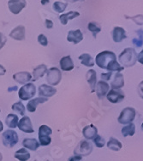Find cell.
<instances>
[{
	"label": "cell",
	"mask_w": 143,
	"mask_h": 161,
	"mask_svg": "<svg viewBox=\"0 0 143 161\" xmlns=\"http://www.w3.org/2000/svg\"><path fill=\"white\" fill-rule=\"evenodd\" d=\"M124 86V78L121 73H117L115 75L114 80L111 83V87L112 89H120Z\"/></svg>",
	"instance_id": "cell-24"
},
{
	"label": "cell",
	"mask_w": 143,
	"mask_h": 161,
	"mask_svg": "<svg viewBox=\"0 0 143 161\" xmlns=\"http://www.w3.org/2000/svg\"><path fill=\"white\" fill-rule=\"evenodd\" d=\"M11 108H12V110L14 112H16V113H18V114H20L21 116H24V115H25V106H24V105H23L22 102L15 103L14 105H12Z\"/></svg>",
	"instance_id": "cell-33"
},
{
	"label": "cell",
	"mask_w": 143,
	"mask_h": 161,
	"mask_svg": "<svg viewBox=\"0 0 143 161\" xmlns=\"http://www.w3.org/2000/svg\"><path fill=\"white\" fill-rule=\"evenodd\" d=\"M38 42L41 44V46H43V47H47V45H48V40H47V38L42 34H40L38 36Z\"/></svg>",
	"instance_id": "cell-36"
},
{
	"label": "cell",
	"mask_w": 143,
	"mask_h": 161,
	"mask_svg": "<svg viewBox=\"0 0 143 161\" xmlns=\"http://www.w3.org/2000/svg\"><path fill=\"white\" fill-rule=\"evenodd\" d=\"M82 40H83V34L80 29L70 30V31L68 32L67 40L69 42H71V43L76 45V44L80 43Z\"/></svg>",
	"instance_id": "cell-14"
},
{
	"label": "cell",
	"mask_w": 143,
	"mask_h": 161,
	"mask_svg": "<svg viewBox=\"0 0 143 161\" xmlns=\"http://www.w3.org/2000/svg\"><path fill=\"white\" fill-rule=\"evenodd\" d=\"M67 2L63 1H56L53 3V9L58 13H63L66 9Z\"/></svg>",
	"instance_id": "cell-32"
},
{
	"label": "cell",
	"mask_w": 143,
	"mask_h": 161,
	"mask_svg": "<svg viewBox=\"0 0 143 161\" xmlns=\"http://www.w3.org/2000/svg\"><path fill=\"white\" fill-rule=\"evenodd\" d=\"M59 64H60V68L63 71H71L75 67L70 56L63 57L62 58L60 59Z\"/></svg>",
	"instance_id": "cell-18"
},
{
	"label": "cell",
	"mask_w": 143,
	"mask_h": 161,
	"mask_svg": "<svg viewBox=\"0 0 143 161\" xmlns=\"http://www.w3.org/2000/svg\"><path fill=\"white\" fill-rule=\"evenodd\" d=\"M0 112H1V111H0Z\"/></svg>",
	"instance_id": "cell-48"
},
{
	"label": "cell",
	"mask_w": 143,
	"mask_h": 161,
	"mask_svg": "<svg viewBox=\"0 0 143 161\" xmlns=\"http://www.w3.org/2000/svg\"><path fill=\"white\" fill-rule=\"evenodd\" d=\"M47 80L52 86H57L62 80V73L60 69L56 67L49 69L47 72Z\"/></svg>",
	"instance_id": "cell-7"
},
{
	"label": "cell",
	"mask_w": 143,
	"mask_h": 161,
	"mask_svg": "<svg viewBox=\"0 0 143 161\" xmlns=\"http://www.w3.org/2000/svg\"><path fill=\"white\" fill-rule=\"evenodd\" d=\"M129 19H131L133 22H135L136 24L138 25H143V16L142 15H138V16H132V17H129Z\"/></svg>",
	"instance_id": "cell-37"
},
{
	"label": "cell",
	"mask_w": 143,
	"mask_h": 161,
	"mask_svg": "<svg viewBox=\"0 0 143 161\" xmlns=\"http://www.w3.org/2000/svg\"><path fill=\"white\" fill-rule=\"evenodd\" d=\"M52 134V130L47 125H41L39 128V142L40 145L48 146L51 144L52 139L50 136Z\"/></svg>",
	"instance_id": "cell-5"
},
{
	"label": "cell",
	"mask_w": 143,
	"mask_h": 161,
	"mask_svg": "<svg viewBox=\"0 0 143 161\" xmlns=\"http://www.w3.org/2000/svg\"><path fill=\"white\" fill-rule=\"evenodd\" d=\"M87 28L88 30L93 34V37L96 38L97 34H99L100 31H101V28L100 26L99 25V23H97L95 22H91L88 23L87 25Z\"/></svg>",
	"instance_id": "cell-31"
},
{
	"label": "cell",
	"mask_w": 143,
	"mask_h": 161,
	"mask_svg": "<svg viewBox=\"0 0 143 161\" xmlns=\"http://www.w3.org/2000/svg\"><path fill=\"white\" fill-rule=\"evenodd\" d=\"M136 112L133 107H126L121 112L118 121L121 124H129L134 121Z\"/></svg>",
	"instance_id": "cell-4"
},
{
	"label": "cell",
	"mask_w": 143,
	"mask_h": 161,
	"mask_svg": "<svg viewBox=\"0 0 143 161\" xmlns=\"http://www.w3.org/2000/svg\"><path fill=\"white\" fill-rule=\"evenodd\" d=\"M112 39L116 43L122 42L123 40L127 38V34H126L125 30L123 28H120V27H115L113 28V30L112 32Z\"/></svg>",
	"instance_id": "cell-16"
},
{
	"label": "cell",
	"mask_w": 143,
	"mask_h": 161,
	"mask_svg": "<svg viewBox=\"0 0 143 161\" xmlns=\"http://www.w3.org/2000/svg\"><path fill=\"white\" fill-rule=\"evenodd\" d=\"M79 16H80V13L77 12V11H69L68 13L62 14L61 16H59V20H60V22L63 25H66L68 23L69 21H70V20L74 18H76Z\"/></svg>",
	"instance_id": "cell-25"
},
{
	"label": "cell",
	"mask_w": 143,
	"mask_h": 161,
	"mask_svg": "<svg viewBox=\"0 0 143 161\" xmlns=\"http://www.w3.org/2000/svg\"><path fill=\"white\" fill-rule=\"evenodd\" d=\"M17 127L24 133H34V132L31 119L27 116H24L21 120L19 121Z\"/></svg>",
	"instance_id": "cell-11"
},
{
	"label": "cell",
	"mask_w": 143,
	"mask_h": 161,
	"mask_svg": "<svg viewBox=\"0 0 143 161\" xmlns=\"http://www.w3.org/2000/svg\"><path fill=\"white\" fill-rule=\"evenodd\" d=\"M112 72H108V73H102V74L100 75V77H101V80L103 81H107V80H109L112 77Z\"/></svg>",
	"instance_id": "cell-39"
},
{
	"label": "cell",
	"mask_w": 143,
	"mask_h": 161,
	"mask_svg": "<svg viewBox=\"0 0 143 161\" xmlns=\"http://www.w3.org/2000/svg\"><path fill=\"white\" fill-rule=\"evenodd\" d=\"M124 93H123L121 89H112L110 90L108 93L106 94V98L112 104L121 102L123 99H124Z\"/></svg>",
	"instance_id": "cell-10"
},
{
	"label": "cell",
	"mask_w": 143,
	"mask_h": 161,
	"mask_svg": "<svg viewBox=\"0 0 143 161\" xmlns=\"http://www.w3.org/2000/svg\"><path fill=\"white\" fill-rule=\"evenodd\" d=\"M9 10L15 14L17 15L24 9L27 5V2L25 0H9L8 2Z\"/></svg>",
	"instance_id": "cell-9"
},
{
	"label": "cell",
	"mask_w": 143,
	"mask_h": 161,
	"mask_svg": "<svg viewBox=\"0 0 143 161\" xmlns=\"http://www.w3.org/2000/svg\"><path fill=\"white\" fill-rule=\"evenodd\" d=\"M137 35L138 38H135L132 40V42L136 47H141L143 46V30L142 29H139L137 30Z\"/></svg>",
	"instance_id": "cell-34"
},
{
	"label": "cell",
	"mask_w": 143,
	"mask_h": 161,
	"mask_svg": "<svg viewBox=\"0 0 143 161\" xmlns=\"http://www.w3.org/2000/svg\"><path fill=\"white\" fill-rule=\"evenodd\" d=\"M79 60L81 61V64L85 65L87 67H93L94 65V60L92 58V56H90L89 54L87 53H83L81 54V56H79Z\"/></svg>",
	"instance_id": "cell-27"
},
{
	"label": "cell",
	"mask_w": 143,
	"mask_h": 161,
	"mask_svg": "<svg viewBox=\"0 0 143 161\" xmlns=\"http://www.w3.org/2000/svg\"><path fill=\"white\" fill-rule=\"evenodd\" d=\"M137 92H138L139 96L143 99V80L138 85V87H137Z\"/></svg>",
	"instance_id": "cell-40"
},
{
	"label": "cell",
	"mask_w": 143,
	"mask_h": 161,
	"mask_svg": "<svg viewBox=\"0 0 143 161\" xmlns=\"http://www.w3.org/2000/svg\"><path fill=\"white\" fill-rule=\"evenodd\" d=\"M122 147H123L122 143L118 140L115 139L113 137L110 138L109 142H107V147L112 151H119V150H121Z\"/></svg>",
	"instance_id": "cell-29"
},
{
	"label": "cell",
	"mask_w": 143,
	"mask_h": 161,
	"mask_svg": "<svg viewBox=\"0 0 143 161\" xmlns=\"http://www.w3.org/2000/svg\"><path fill=\"white\" fill-rule=\"evenodd\" d=\"M15 158L19 161H28L30 158V153L26 148H21L15 153Z\"/></svg>",
	"instance_id": "cell-28"
},
{
	"label": "cell",
	"mask_w": 143,
	"mask_h": 161,
	"mask_svg": "<svg viewBox=\"0 0 143 161\" xmlns=\"http://www.w3.org/2000/svg\"><path fill=\"white\" fill-rule=\"evenodd\" d=\"M57 93V89L47 84H42L39 87V95L42 98H50Z\"/></svg>",
	"instance_id": "cell-12"
},
{
	"label": "cell",
	"mask_w": 143,
	"mask_h": 161,
	"mask_svg": "<svg viewBox=\"0 0 143 161\" xmlns=\"http://www.w3.org/2000/svg\"><path fill=\"white\" fill-rule=\"evenodd\" d=\"M6 73V69L3 67V65L0 64V75H4Z\"/></svg>",
	"instance_id": "cell-44"
},
{
	"label": "cell",
	"mask_w": 143,
	"mask_h": 161,
	"mask_svg": "<svg viewBox=\"0 0 143 161\" xmlns=\"http://www.w3.org/2000/svg\"><path fill=\"white\" fill-rule=\"evenodd\" d=\"M3 130V123L0 121V132Z\"/></svg>",
	"instance_id": "cell-45"
},
{
	"label": "cell",
	"mask_w": 143,
	"mask_h": 161,
	"mask_svg": "<svg viewBox=\"0 0 143 161\" xmlns=\"http://www.w3.org/2000/svg\"><path fill=\"white\" fill-rule=\"evenodd\" d=\"M22 144L24 147V148L32 151H36L40 147V142L34 138H26L22 141Z\"/></svg>",
	"instance_id": "cell-22"
},
{
	"label": "cell",
	"mask_w": 143,
	"mask_h": 161,
	"mask_svg": "<svg viewBox=\"0 0 143 161\" xmlns=\"http://www.w3.org/2000/svg\"><path fill=\"white\" fill-rule=\"evenodd\" d=\"M9 36L16 40H23L25 39V28L23 26H17L12 29Z\"/></svg>",
	"instance_id": "cell-19"
},
{
	"label": "cell",
	"mask_w": 143,
	"mask_h": 161,
	"mask_svg": "<svg viewBox=\"0 0 143 161\" xmlns=\"http://www.w3.org/2000/svg\"><path fill=\"white\" fill-rule=\"evenodd\" d=\"M6 41H7L6 36H5L3 33H0V50L4 47V45H5V43H6Z\"/></svg>",
	"instance_id": "cell-38"
},
{
	"label": "cell",
	"mask_w": 143,
	"mask_h": 161,
	"mask_svg": "<svg viewBox=\"0 0 143 161\" xmlns=\"http://www.w3.org/2000/svg\"><path fill=\"white\" fill-rule=\"evenodd\" d=\"M82 159V157L81 156H77V155H75V156H73V157H70V158H69V161H80Z\"/></svg>",
	"instance_id": "cell-42"
},
{
	"label": "cell",
	"mask_w": 143,
	"mask_h": 161,
	"mask_svg": "<svg viewBox=\"0 0 143 161\" xmlns=\"http://www.w3.org/2000/svg\"><path fill=\"white\" fill-rule=\"evenodd\" d=\"M13 79L18 83L26 85L28 83V81L32 80V75L27 71L18 72L13 75Z\"/></svg>",
	"instance_id": "cell-15"
},
{
	"label": "cell",
	"mask_w": 143,
	"mask_h": 161,
	"mask_svg": "<svg viewBox=\"0 0 143 161\" xmlns=\"http://www.w3.org/2000/svg\"><path fill=\"white\" fill-rule=\"evenodd\" d=\"M19 123V118L16 114L13 113H9L7 118H5V124L10 129H15L17 127Z\"/></svg>",
	"instance_id": "cell-26"
},
{
	"label": "cell",
	"mask_w": 143,
	"mask_h": 161,
	"mask_svg": "<svg viewBox=\"0 0 143 161\" xmlns=\"http://www.w3.org/2000/svg\"><path fill=\"white\" fill-rule=\"evenodd\" d=\"M119 62L123 67H132L137 61V54L134 48H126L118 57Z\"/></svg>",
	"instance_id": "cell-1"
},
{
	"label": "cell",
	"mask_w": 143,
	"mask_h": 161,
	"mask_svg": "<svg viewBox=\"0 0 143 161\" xmlns=\"http://www.w3.org/2000/svg\"><path fill=\"white\" fill-rule=\"evenodd\" d=\"M36 87L34 83H28L22 86L18 91V96L22 100H28L35 95Z\"/></svg>",
	"instance_id": "cell-6"
},
{
	"label": "cell",
	"mask_w": 143,
	"mask_h": 161,
	"mask_svg": "<svg viewBox=\"0 0 143 161\" xmlns=\"http://www.w3.org/2000/svg\"><path fill=\"white\" fill-rule=\"evenodd\" d=\"M96 93L97 96L100 99H102L104 97L106 96V94L108 93L110 89V85L106 81H103V80H100V81H98L96 85Z\"/></svg>",
	"instance_id": "cell-13"
},
{
	"label": "cell",
	"mask_w": 143,
	"mask_h": 161,
	"mask_svg": "<svg viewBox=\"0 0 143 161\" xmlns=\"http://www.w3.org/2000/svg\"><path fill=\"white\" fill-rule=\"evenodd\" d=\"M47 67L45 64H41L37 66L36 68H34V71H33V77H32V80L33 81H36L39 80L40 78L43 77L44 75L47 72Z\"/></svg>",
	"instance_id": "cell-23"
},
{
	"label": "cell",
	"mask_w": 143,
	"mask_h": 161,
	"mask_svg": "<svg viewBox=\"0 0 143 161\" xmlns=\"http://www.w3.org/2000/svg\"><path fill=\"white\" fill-rule=\"evenodd\" d=\"M93 143H94V145L96 146L97 147L101 148V147H103L105 146V144H106V141H105V139H104L103 137H101L100 136L98 135V136L93 139Z\"/></svg>",
	"instance_id": "cell-35"
},
{
	"label": "cell",
	"mask_w": 143,
	"mask_h": 161,
	"mask_svg": "<svg viewBox=\"0 0 143 161\" xmlns=\"http://www.w3.org/2000/svg\"><path fill=\"white\" fill-rule=\"evenodd\" d=\"M121 132L122 135L124 137L132 136H134L135 132V125L133 123H131V124H129L127 126L123 128Z\"/></svg>",
	"instance_id": "cell-30"
},
{
	"label": "cell",
	"mask_w": 143,
	"mask_h": 161,
	"mask_svg": "<svg viewBox=\"0 0 143 161\" xmlns=\"http://www.w3.org/2000/svg\"><path fill=\"white\" fill-rule=\"evenodd\" d=\"M83 136L87 140H93L98 136V129L93 124L87 125L82 130Z\"/></svg>",
	"instance_id": "cell-17"
},
{
	"label": "cell",
	"mask_w": 143,
	"mask_h": 161,
	"mask_svg": "<svg viewBox=\"0 0 143 161\" xmlns=\"http://www.w3.org/2000/svg\"><path fill=\"white\" fill-rule=\"evenodd\" d=\"M2 142L6 147L11 148L18 142V135L15 130H6L2 135Z\"/></svg>",
	"instance_id": "cell-3"
},
{
	"label": "cell",
	"mask_w": 143,
	"mask_h": 161,
	"mask_svg": "<svg viewBox=\"0 0 143 161\" xmlns=\"http://www.w3.org/2000/svg\"><path fill=\"white\" fill-rule=\"evenodd\" d=\"M95 61H96V64L100 69H107L108 66L112 62L117 61V57H116L115 53H113V52L104 51V52H101V53H100L97 55Z\"/></svg>",
	"instance_id": "cell-2"
},
{
	"label": "cell",
	"mask_w": 143,
	"mask_h": 161,
	"mask_svg": "<svg viewBox=\"0 0 143 161\" xmlns=\"http://www.w3.org/2000/svg\"><path fill=\"white\" fill-rule=\"evenodd\" d=\"M47 100H48V99L42 98V97H38V98H35L34 99H31V100H29V102L27 105V110L29 112H34L36 111V108H37L38 105L47 102Z\"/></svg>",
	"instance_id": "cell-20"
},
{
	"label": "cell",
	"mask_w": 143,
	"mask_h": 161,
	"mask_svg": "<svg viewBox=\"0 0 143 161\" xmlns=\"http://www.w3.org/2000/svg\"><path fill=\"white\" fill-rule=\"evenodd\" d=\"M93 151V146L89 142H87L86 140L81 141L77 147L74 150V153L77 156H87L89 155Z\"/></svg>",
	"instance_id": "cell-8"
},
{
	"label": "cell",
	"mask_w": 143,
	"mask_h": 161,
	"mask_svg": "<svg viewBox=\"0 0 143 161\" xmlns=\"http://www.w3.org/2000/svg\"><path fill=\"white\" fill-rule=\"evenodd\" d=\"M137 61L141 64H143V50L137 55Z\"/></svg>",
	"instance_id": "cell-41"
},
{
	"label": "cell",
	"mask_w": 143,
	"mask_h": 161,
	"mask_svg": "<svg viewBox=\"0 0 143 161\" xmlns=\"http://www.w3.org/2000/svg\"><path fill=\"white\" fill-rule=\"evenodd\" d=\"M2 159H3V157H2V153H0V161H2Z\"/></svg>",
	"instance_id": "cell-46"
},
{
	"label": "cell",
	"mask_w": 143,
	"mask_h": 161,
	"mask_svg": "<svg viewBox=\"0 0 143 161\" xmlns=\"http://www.w3.org/2000/svg\"><path fill=\"white\" fill-rule=\"evenodd\" d=\"M45 24H46V27H47V28H53V22H52L51 20H46Z\"/></svg>",
	"instance_id": "cell-43"
},
{
	"label": "cell",
	"mask_w": 143,
	"mask_h": 161,
	"mask_svg": "<svg viewBox=\"0 0 143 161\" xmlns=\"http://www.w3.org/2000/svg\"><path fill=\"white\" fill-rule=\"evenodd\" d=\"M141 130H142V131H143V123L141 124Z\"/></svg>",
	"instance_id": "cell-47"
},
{
	"label": "cell",
	"mask_w": 143,
	"mask_h": 161,
	"mask_svg": "<svg viewBox=\"0 0 143 161\" xmlns=\"http://www.w3.org/2000/svg\"><path fill=\"white\" fill-rule=\"evenodd\" d=\"M86 78H87V83L89 84L91 88V92L93 93L95 91V87L97 85V74L95 70L93 69H89L87 72L86 75Z\"/></svg>",
	"instance_id": "cell-21"
}]
</instances>
